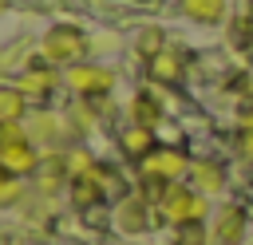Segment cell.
Wrapping results in <instances>:
<instances>
[{
	"instance_id": "cell-16",
	"label": "cell",
	"mask_w": 253,
	"mask_h": 245,
	"mask_svg": "<svg viewBox=\"0 0 253 245\" xmlns=\"http://www.w3.org/2000/svg\"><path fill=\"white\" fill-rule=\"evenodd\" d=\"M99 198H103V186H99L95 174L71 178V202H75V205H91V202H99Z\"/></svg>"
},
{
	"instance_id": "cell-4",
	"label": "cell",
	"mask_w": 253,
	"mask_h": 245,
	"mask_svg": "<svg viewBox=\"0 0 253 245\" xmlns=\"http://www.w3.org/2000/svg\"><path fill=\"white\" fill-rule=\"evenodd\" d=\"M186 170H190V158H186L182 150H170V146H158V150L142 162V174H154V178H166V182H178Z\"/></svg>"
},
{
	"instance_id": "cell-13",
	"label": "cell",
	"mask_w": 253,
	"mask_h": 245,
	"mask_svg": "<svg viewBox=\"0 0 253 245\" xmlns=\"http://www.w3.org/2000/svg\"><path fill=\"white\" fill-rule=\"evenodd\" d=\"M126 115H130V122H134V126H150V130L162 122V107H158L150 95H138V99L126 107Z\"/></svg>"
},
{
	"instance_id": "cell-11",
	"label": "cell",
	"mask_w": 253,
	"mask_h": 245,
	"mask_svg": "<svg viewBox=\"0 0 253 245\" xmlns=\"http://www.w3.org/2000/svg\"><path fill=\"white\" fill-rule=\"evenodd\" d=\"M182 16H190L194 24H221L225 20V0H178Z\"/></svg>"
},
{
	"instance_id": "cell-22",
	"label": "cell",
	"mask_w": 253,
	"mask_h": 245,
	"mask_svg": "<svg viewBox=\"0 0 253 245\" xmlns=\"http://www.w3.org/2000/svg\"><path fill=\"white\" fill-rule=\"evenodd\" d=\"M111 47H119L115 36H95V40H91V51H111Z\"/></svg>"
},
{
	"instance_id": "cell-1",
	"label": "cell",
	"mask_w": 253,
	"mask_h": 245,
	"mask_svg": "<svg viewBox=\"0 0 253 245\" xmlns=\"http://www.w3.org/2000/svg\"><path fill=\"white\" fill-rule=\"evenodd\" d=\"M40 51H43V59H47L51 67H75V63H83V55L91 51V40H87L79 28H71V24H55V28H47Z\"/></svg>"
},
{
	"instance_id": "cell-5",
	"label": "cell",
	"mask_w": 253,
	"mask_h": 245,
	"mask_svg": "<svg viewBox=\"0 0 253 245\" xmlns=\"http://www.w3.org/2000/svg\"><path fill=\"white\" fill-rule=\"evenodd\" d=\"M0 166L12 170V174H20V178L36 174V166H40V150H36V142L24 138V142H8V146H0Z\"/></svg>"
},
{
	"instance_id": "cell-9",
	"label": "cell",
	"mask_w": 253,
	"mask_h": 245,
	"mask_svg": "<svg viewBox=\"0 0 253 245\" xmlns=\"http://www.w3.org/2000/svg\"><path fill=\"white\" fill-rule=\"evenodd\" d=\"M146 198L142 194H130V198H123L119 202V213H115V221H119V229L123 233H142L146 229Z\"/></svg>"
},
{
	"instance_id": "cell-14",
	"label": "cell",
	"mask_w": 253,
	"mask_h": 245,
	"mask_svg": "<svg viewBox=\"0 0 253 245\" xmlns=\"http://www.w3.org/2000/svg\"><path fill=\"white\" fill-rule=\"evenodd\" d=\"M28 138H32V142H55V138H59V119H55L51 111H32Z\"/></svg>"
},
{
	"instance_id": "cell-20",
	"label": "cell",
	"mask_w": 253,
	"mask_h": 245,
	"mask_svg": "<svg viewBox=\"0 0 253 245\" xmlns=\"http://www.w3.org/2000/svg\"><path fill=\"white\" fill-rule=\"evenodd\" d=\"M95 170V158L87 154V150H67V174L71 178H83V174H91Z\"/></svg>"
},
{
	"instance_id": "cell-21",
	"label": "cell",
	"mask_w": 253,
	"mask_h": 245,
	"mask_svg": "<svg viewBox=\"0 0 253 245\" xmlns=\"http://www.w3.org/2000/svg\"><path fill=\"white\" fill-rule=\"evenodd\" d=\"M178 245H206V229L202 225H186L182 237H178Z\"/></svg>"
},
{
	"instance_id": "cell-23",
	"label": "cell",
	"mask_w": 253,
	"mask_h": 245,
	"mask_svg": "<svg viewBox=\"0 0 253 245\" xmlns=\"http://www.w3.org/2000/svg\"><path fill=\"white\" fill-rule=\"evenodd\" d=\"M241 154H253V130H241Z\"/></svg>"
},
{
	"instance_id": "cell-15",
	"label": "cell",
	"mask_w": 253,
	"mask_h": 245,
	"mask_svg": "<svg viewBox=\"0 0 253 245\" xmlns=\"http://www.w3.org/2000/svg\"><path fill=\"white\" fill-rule=\"evenodd\" d=\"M150 75H154V79H166V83H170V79H182V55L166 47L162 55L150 59Z\"/></svg>"
},
{
	"instance_id": "cell-17",
	"label": "cell",
	"mask_w": 253,
	"mask_h": 245,
	"mask_svg": "<svg viewBox=\"0 0 253 245\" xmlns=\"http://www.w3.org/2000/svg\"><path fill=\"white\" fill-rule=\"evenodd\" d=\"M134 51H138L142 59H154V55L166 51V36H162L158 28H142V32L134 36Z\"/></svg>"
},
{
	"instance_id": "cell-8",
	"label": "cell",
	"mask_w": 253,
	"mask_h": 245,
	"mask_svg": "<svg viewBox=\"0 0 253 245\" xmlns=\"http://www.w3.org/2000/svg\"><path fill=\"white\" fill-rule=\"evenodd\" d=\"M154 150H158V138H154V130H150V126H134V122H130V126L123 130V154H126V158L146 162Z\"/></svg>"
},
{
	"instance_id": "cell-18",
	"label": "cell",
	"mask_w": 253,
	"mask_h": 245,
	"mask_svg": "<svg viewBox=\"0 0 253 245\" xmlns=\"http://www.w3.org/2000/svg\"><path fill=\"white\" fill-rule=\"evenodd\" d=\"M95 119H99V111H95V99H83V103H75V107L67 111V122L75 126V134H87V130L95 126Z\"/></svg>"
},
{
	"instance_id": "cell-12",
	"label": "cell",
	"mask_w": 253,
	"mask_h": 245,
	"mask_svg": "<svg viewBox=\"0 0 253 245\" xmlns=\"http://www.w3.org/2000/svg\"><path fill=\"white\" fill-rule=\"evenodd\" d=\"M28 119V95L20 87H0V122H24Z\"/></svg>"
},
{
	"instance_id": "cell-10",
	"label": "cell",
	"mask_w": 253,
	"mask_h": 245,
	"mask_svg": "<svg viewBox=\"0 0 253 245\" xmlns=\"http://www.w3.org/2000/svg\"><path fill=\"white\" fill-rule=\"evenodd\" d=\"M190 174H194V190H202L206 198L225 190V170H221L217 162H194V166H190Z\"/></svg>"
},
{
	"instance_id": "cell-7",
	"label": "cell",
	"mask_w": 253,
	"mask_h": 245,
	"mask_svg": "<svg viewBox=\"0 0 253 245\" xmlns=\"http://www.w3.org/2000/svg\"><path fill=\"white\" fill-rule=\"evenodd\" d=\"M241 233H245V213L237 205H221L213 217V241L217 245H241Z\"/></svg>"
},
{
	"instance_id": "cell-3",
	"label": "cell",
	"mask_w": 253,
	"mask_h": 245,
	"mask_svg": "<svg viewBox=\"0 0 253 245\" xmlns=\"http://www.w3.org/2000/svg\"><path fill=\"white\" fill-rule=\"evenodd\" d=\"M63 79L79 99H107L115 91V71L103 63H75V67H67Z\"/></svg>"
},
{
	"instance_id": "cell-2",
	"label": "cell",
	"mask_w": 253,
	"mask_h": 245,
	"mask_svg": "<svg viewBox=\"0 0 253 245\" xmlns=\"http://www.w3.org/2000/svg\"><path fill=\"white\" fill-rule=\"evenodd\" d=\"M158 209H162V217L170 221V225H178V229H186V225H202L206 217H210V202H206V194L202 190H190V186H170L166 190V198L158 202Z\"/></svg>"
},
{
	"instance_id": "cell-6",
	"label": "cell",
	"mask_w": 253,
	"mask_h": 245,
	"mask_svg": "<svg viewBox=\"0 0 253 245\" xmlns=\"http://www.w3.org/2000/svg\"><path fill=\"white\" fill-rule=\"evenodd\" d=\"M16 87H20L28 99H47V95L59 87V75H55V67H51V63H47V67H32V63H28V71L20 75V83H16Z\"/></svg>"
},
{
	"instance_id": "cell-19",
	"label": "cell",
	"mask_w": 253,
	"mask_h": 245,
	"mask_svg": "<svg viewBox=\"0 0 253 245\" xmlns=\"http://www.w3.org/2000/svg\"><path fill=\"white\" fill-rule=\"evenodd\" d=\"M20 198H24V182H20V174H12V170L0 166V205H12V202H20Z\"/></svg>"
},
{
	"instance_id": "cell-24",
	"label": "cell",
	"mask_w": 253,
	"mask_h": 245,
	"mask_svg": "<svg viewBox=\"0 0 253 245\" xmlns=\"http://www.w3.org/2000/svg\"><path fill=\"white\" fill-rule=\"evenodd\" d=\"M4 12H8V0H0V16H4Z\"/></svg>"
}]
</instances>
